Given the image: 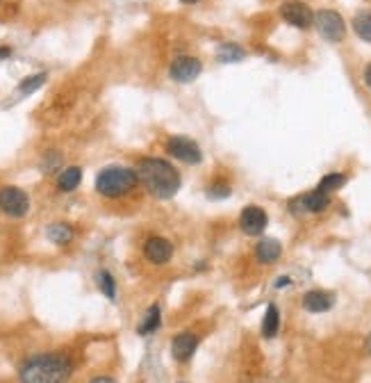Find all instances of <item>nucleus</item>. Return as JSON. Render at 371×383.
I'll list each match as a JSON object with an SVG mask.
<instances>
[{
	"mask_svg": "<svg viewBox=\"0 0 371 383\" xmlns=\"http://www.w3.org/2000/svg\"><path fill=\"white\" fill-rule=\"evenodd\" d=\"M48 80L46 74H35V76H28V78H23L21 83H19V92L21 94H32V92H37L39 87H44V83Z\"/></svg>",
	"mask_w": 371,
	"mask_h": 383,
	"instance_id": "obj_24",
	"label": "nucleus"
},
{
	"mask_svg": "<svg viewBox=\"0 0 371 383\" xmlns=\"http://www.w3.org/2000/svg\"><path fill=\"white\" fill-rule=\"evenodd\" d=\"M280 331V310L276 303H269L267 310H264V317H262V338H276Z\"/></svg>",
	"mask_w": 371,
	"mask_h": 383,
	"instance_id": "obj_16",
	"label": "nucleus"
},
{
	"mask_svg": "<svg viewBox=\"0 0 371 383\" xmlns=\"http://www.w3.org/2000/svg\"><path fill=\"white\" fill-rule=\"evenodd\" d=\"M200 338L193 331H182L171 340V356L178 363H189L198 349Z\"/></svg>",
	"mask_w": 371,
	"mask_h": 383,
	"instance_id": "obj_12",
	"label": "nucleus"
},
{
	"mask_svg": "<svg viewBox=\"0 0 371 383\" xmlns=\"http://www.w3.org/2000/svg\"><path fill=\"white\" fill-rule=\"evenodd\" d=\"M159 324H162V310H159L157 303H153V306L146 310V315H144L141 324L137 326V333L139 335H150L159 329Z\"/></svg>",
	"mask_w": 371,
	"mask_h": 383,
	"instance_id": "obj_18",
	"label": "nucleus"
},
{
	"mask_svg": "<svg viewBox=\"0 0 371 383\" xmlns=\"http://www.w3.org/2000/svg\"><path fill=\"white\" fill-rule=\"evenodd\" d=\"M346 180H349V176H346L344 171H330V173H326L324 178L317 182V187H314V189H319L321 194H328L330 196L333 192L342 189L346 185Z\"/></svg>",
	"mask_w": 371,
	"mask_h": 383,
	"instance_id": "obj_17",
	"label": "nucleus"
},
{
	"mask_svg": "<svg viewBox=\"0 0 371 383\" xmlns=\"http://www.w3.org/2000/svg\"><path fill=\"white\" fill-rule=\"evenodd\" d=\"M330 207V196L321 194L319 189L305 192V194H298L287 201V210L294 214V217H303V214H321Z\"/></svg>",
	"mask_w": 371,
	"mask_h": 383,
	"instance_id": "obj_6",
	"label": "nucleus"
},
{
	"mask_svg": "<svg viewBox=\"0 0 371 383\" xmlns=\"http://www.w3.org/2000/svg\"><path fill=\"white\" fill-rule=\"evenodd\" d=\"M137 176H139L144 189L159 201L173 198L182 185L180 171L164 158H141L139 164H137Z\"/></svg>",
	"mask_w": 371,
	"mask_h": 383,
	"instance_id": "obj_1",
	"label": "nucleus"
},
{
	"mask_svg": "<svg viewBox=\"0 0 371 383\" xmlns=\"http://www.w3.org/2000/svg\"><path fill=\"white\" fill-rule=\"evenodd\" d=\"M351 28L362 39V42L371 44V12L369 10H360L356 16H353V19H351Z\"/></svg>",
	"mask_w": 371,
	"mask_h": 383,
	"instance_id": "obj_20",
	"label": "nucleus"
},
{
	"mask_svg": "<svg viewBox=\"0 0 371 383\" xmlns=\"http://www.w3.org/2000/svg\"><path fill=\"white\" fill-rule=\"evenodd\" d=\"M164 151L178 162L184 164H200L203 162V148L198 146V142H193L187 135H171L164 144Z\"/></svg>",
	"mask_w": 371,
	"mask_h": 383,
	"instance_id": "obj_4",
	"label": "nucleus"
},
{
	"mask_svg": "<svg viewBox=\"0 0 371 383\" xmlns=\"http://www.w3.org/2000/svg\"><path fill=\"white\" fill-rule=\"evenodd\" d=\"M94 185H96V192L105 198H121V196H128L139 185V176H137V169H130V167L112 164L96 173Z\"/></svg>",
	"mask_w": 371,
	"mask_h": 383,
	"instance_id": "obj_3",
	"label": "nucleus"
},
{
	"mask_svg": "<svg viewBox=\"0 0 371 383\" xmlns=\"http://www.w3.org/2000/svg\"><path fill=\"white\" fill-rule=\"evenodd\" d=\"M60 162H62V155L58 153V151H51V153H46L44 155V162H42V169L46 171V173H51V171H55L60 167Z\"/></svg>",
	"mask_w": 371,
	"mask_h": 383,
	"instance_id": "obj_25",
	"label": "nucleus"
},
{
	"mask_svg": "<svg viewBox=\"0 0 371 383\" xmlns=\"http://www.w3.org/2000/svg\"><path fill=\"white\" fill-rule=\"evenodd\" d=\"M180 3H184V5H193V3H198V0H180Z\"/></svg>",
	"mask_w": 371,
	"mask_h": 383,
	"instance_id": "obj_31",
	"label": "nucleus"
},
{
	"mask_svg": "<svg viewBox=\"0 0 371 383\" xmlns=\"http://www.w3.org/2000/svg\"><path fill=\"white\" fill-rule=\"evenodd\" d=\"M96 281H98V287H101V292L105 294V297H107L110 301L117 299V281L107 269H101L98 274H96Z\"/></svg>",
	"mask_w": 371,
	"mask_h": 383,
	"instance_id": "obj_23",
	"label": "nucleus"
},
{
	"mask_svg": "<svg viewBox=\"0 0 371 383\" xmlns=\"http://www.w3.org/2000/svg\"><path fill=\"white\" fill-rule=\"evenodd\" d=\"M289 283H292V278H289V276H280L278 281H276V287H278V290H282V287H287Z\"/></svg>",
	"mask_w": 371,
	"mask_h": 383,
	"instance_id": "obj_26",
	"label": "nucleus"
},
{
	"mask_svg": "<svg viewBox=\"0 0 371 383\" xmlns=\"http://www.w3.org/2000/svg\"><path fill=\"white\" fill-rule=\"evenodd\" d=\"M362 78H365V85L371 90V62L365 67V76H362Z\"/></svg>",
	"mask_w": 371,
	"mask_h": 383,
	"instance_id": "obj_27",
	"label": "nucleus"
},
{
	"mask_svg": "<svg viewBox=\"0 0 371 383\" xmlns=\"http://www.w3.org/2000/svg\"><path fill=\"white\" fill-rule=\"evenodd\" d=\"M365 351L371 356V333L367 335V340H365Z\"/></svg>",
	"mask_w": 371,
	"mask_h": 383,
	"instance_id": "obj_30",
	"label": "nucleus"
},
{
	"mask_svg": "<svg viewBox=\"0 0 371 383\" xmlns=\"http://www.w3.org/2000/svg\"><path fill=\"white\" fill-rule=\"evenodd\" d=\"M46 237L51 239L53 244H58V246H64V244H69L71 239H74V228L69 226V223H51V226L46 228Z\"/></svg>",
	"mask_w": 371,
	"mask_h": 383,
	"instance_id": "obj_19",
	"label": "nucleus"
},
{
	"mask_svg": "<svg viewBox=\"0 0 371 383\" xmlns=\"http://www.w3.org/2000/svg\"><path fill=\"white\" fill-rule=\"evenodd\" d=\"M239 228H241V233L248 235V237H260L264 230H267L269 226V214L267 210H264L262 205H246L244 210L239 212Z\"/></svg>",
	"mask_w": 371,
	"mask_h": 383,
	"instance_id": "obj_9",
	"label": "nucleus"
},
{
	"mask_svg": "<svg viewBox=\"0 0 371 383\" xmlns=\"http://www.w3.org/2000/svg\"><path fill=\"white\" fill-rule=\"evenodd\" d=\"M10 55H12V48L10 46H0V60L10 58Z\"/></svg>",
	"mask_w": 371,
	"mask_h": 383,
	"instance_id": "obj_28",
	"label": "nucleus"
},
{
	"mask_svg": "<svg viewBox=\"0 0 371 383\" xmlns=\"http://www.w3.org/2000/svg\"><path fill=\"white\" fill-rule=\"evenodd\" d=\"M76 365L67 354H37L19 367L21 383H67L74 377Z\"/></svg>",
	"mask_w": 371,
	"mask_h": 383,
	"instance_id": "obj_2",
	"label": "nucleus"
},
{
	"mask_svg": "<svg viewBox=\"0 0 371 383\" xmlns=\"http://www.w3.org/2000/svg\"><path fill=\"white\" fill-rule=\"evenodd\" d=\"M301 306L308 313H328L335 306V294L328 290H310L303 294Z\"/></svg>",
	"mask_w": 371,
	"mask_h": 383,
	"instance_id": "obj_13",
	"label": "nucleus"
},
{
	"mask_svg": "<svg viewBox=\"0 0 371 383\" xmlns=\"http://www.w3.org/2000/svg\"><path fill=\"white\" fill-rule=\"evenodd\" d=\"M205 196L209 198V201H223V198H230L232 196V185L225 178H214L205 187Z\"/></svg>",
	"mask_w": 371,
	"mask_h": 383,
	"instance_id": "obj_22",
	"label": "nucleus"
},
{
	"mask_svg": "<svg viewBox=\"0 0 371 383\" xmlns=\"http://www.w3.org/2000/svg\"><path fill=\"white\" fill-rule=\"evenodd\" d=\"M216 60H219L221 64H235V62L246 60V51L239 44L225 42V44H221L219 48H216Z\"/></svg>",
	"mask_w": 371,
	"mask_h": 383,
	"instance_id": "obj_21",
	"label": "nucleus"
},
{
	"mask_svg": "<svg viewBox=\"0 0 371 383\" xmlns=\"http://www.w3.org/2000/svg\"><path fill=\"white\" fill-rule=\"evenodd\" d=\"M89 383H117V381L110 379V377H96V379H92Z\"/></svg>",
	"mask_w": 371,
	"mask_h": 383,
	"instance_id": "obj_29",
	"label": "nucleus"
},
{
	"mask_svg": "<svg viewBox=\"0 0 371 383\" xmlns=\"http://www.w3.org/2000/svg\"><path fill=\"white\" fill-rule=\"evenodd\" d=\"M0 212L12 219H21L30 212V196L21 187L5 185L0 187Z\"/></svg>",
	"mask_w": 371,
	"mask_h": 383,
	"instance_id": "obj_7",
	"label": "nucleus"
},
{
	"mask_svg": "<svg viewBox=\"0 0 371 383\" xmlns=\"http://www.w3.org/2000/svg\"><path fill=\"white\" fill-rule=\"evenodd\" d=\"M144 258L150 265H166L173 258V244L171 239H166L162 235H153L144 242Z\"/></svg>",
	"mask_w": 371,
	"mask_h": 383,
	"instance_id": "obj_11",
	"label": "nucleus"
},
{
	"mask_svg": "<svg viewBox=\"0 0 371 383\" xmlns=\"http://www.w3.org/2000/svg\"><path fill=\"white\" fill-rule=\"evenodd\" d=\"M278 12L282 16V21L289 23L296 30H308L314 26V12L310 10V5H305L303 0H285Z\"/></svg>",
	"mask_w": 371,
	"mask_h": 383,
	"instance_id": "obj_8",
	"label": "nucleus"
},
{
	"mask_svg": "<svg viewBox=\"0 0 371 383\" xmlns=\"http://www.w3.org/2000/svg\"><path fill=\"white\" fill-rule=\"evenodd\" d=\"M282 255V244L276 237H262L260 242L255 244V258L262 265H271Z\"/></svg>",
	"mask_w": 371,
	"mask_h": 383,
	"instance_id": "obj_14",
	"label": "nucleus"
},
{
	"mask_svg": "<svg viewBox=\"0 0 371 383\" xmlns=\"http://www.w3.org/2000/svg\"><path fill=\"white\" fill-rule=\"evenodd\" d=\"M200 74H203V62L193 58V55H178V58L169 64V76H171L173 83L189 85Z\"/></svg>",
	"mask_w": 371,
	"mask_h": 383,
	"instance_id": "obj_10",
	"label": "nucleus"
},
{
	"mask_svg": "<svg viewBox=\"0 0 371 383\" xmlns=\"http://www.w3.org/2000/svg\"><path fill=\"white\" fill-rule=\"evenodd\" d=\"M314 28L330 44H340L346 37V21L342 19V14L335 10H328V7L314 12Z\"/></svg>",
	"mask_w": 371,
	"mask_h": 383,
	"instance_id": "obj_5",
	"label": "nucleus"
},
{
	"mask_svg": "<svg viewBox=\"0 0 371 383\" xmlns=\"http://www.w3.org/2000/svg\"><path fill=\"white\" fill-rule=\"evenodd\" d=\"M83 182V169L80 167H67L58 173V189L62 194H69V192L78 189V185Z\"/></svg>",
	"mask_w": 371,
	"mask_h": 383,
	"instance_id": "obj_15",
	"label": "nucleus"
}]
</instances>
